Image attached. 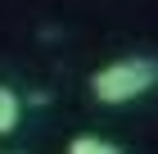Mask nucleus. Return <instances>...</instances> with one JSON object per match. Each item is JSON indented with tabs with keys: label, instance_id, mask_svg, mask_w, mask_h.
Listing matches in <instances>:
<instances>
[{
	"label": "nucleus",
	"instance_id": "obj_1",
	"mask_svg": "<svg viewBox=\"0 0 158 154\" xmlns=\"http://www.w3.org/2000/svg\"><path fill=\"white\" fill-rule=\"evenodd\" d=\"M158 86V59L154 55H122L90 73V95L99 104H131Z\"/></svg>",
	"mask_w": 158,
	"mask_h": 154
},
{
	"label": "nucleus",
	"instance_id": "obj_4",
	"mask_svg": "<svg viewBox=\"0 0 158 154\" xmlns=\"http://www.w3.org/2000/svg\"><path fill=\"white\" fill-rule=\"evenodd\" d=\"M5 154H23V150H5Z\"/></svg>",
	"mask_w": 158,
	"mask_h": 154
},
{
	"label": "nucleus",
	"instance_id": "obj_2",
	"mask_svg": "<svg viewBox=\"0 0 158 154\" xmlns=\"http://www.w3.org/2000/svg\"><path fill=\"white\" fill-rule=\"evenodd\" d=\"M18 122H23V100L9 82H0V136L18 131Z\"/></svg>",
	"mask_w": 158,
	"mask_h": 154
},
{
	"label": "nucleus",
	"instance_id": "obj_3",
	"mask_svg": "<svg viewBox=\"0 0 158 154\" xmlns=\"http://www.w3.org/2000/svg\"><path fill=\"white\" fill-rule=\"evenodd\" d=\"M68 154H122V145H113V141H104V136L81 131V136H73V141H68Z\"/></svg>",
	"mask_w": 158,
	"mask_h": 154
}]
</instances>
